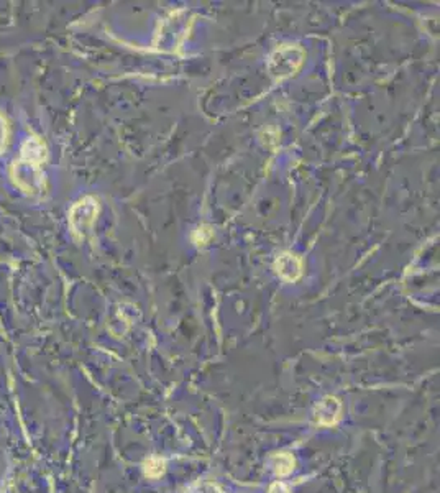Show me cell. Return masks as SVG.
<instances>
[{"instance_id":"cell-4","label":"cell","mask_w":440,"mask_h":493,"mask_svg":"<svg viewBox=\"0 0 440 493\" xmlns=\"http://www.w3.org/2000/svg\"><path fill=\"white\" fill-rule=\"evenodd\" d=\"M275 461H276V472L280 475H286V474H289V472L293 470L294 461H293L291 455L280 454V455H276Z\"/></svg>"},{"instance_id":"cell-5","label":"cell","mask_w":440,"mask_h":493,"mask_svg":"<svg viewBox=\"0 0 440 493\" xmlns=\"http://www.w3.org/2000/svg\"><path fill=\"white\" fill-rule=\"evenodd\" d=\"M163 474V462L158 459H151L147 464V475L148 477H160Z\"/></svg>"},{"instance_id":"cell-3","label":"cell","mask_w":440,"mask_h":493,"mask_svg":"<svg viewBox=\"0 0 440 493\" xmlns=\"http://www.w3.org/2000/svg\"><path fill=\"white\" fill-rule=\"evenodd\" d=\"M276 272L286 281H296L302 273V263L296 255L284 254L276 260Z\"/></svg>"},{"instance_id":"cell-6","label":"cell","mask_w":440,"mask_h":493,"mask_svg":"<svg viewBox=\"0 0 440 493\" xmlns=\"http://www.w3.org/2000/svg\"><path fill=\"white\" fill-rule=\"evenodd\" d=\"M269 493H289V488L284 485V483H275L271 488H269Z\"/></svg>"},{"instance_id":"cell-7","label":"cell","mask_w":440,"mask_h":493,"mask_svg":"<svg viewBox=\"0 0 440 493\" xmlns=\"http://www.w3.org/2000/svg\"><path fill=\"white\" fill-rule=\"evenodd\" d=\"M5 145V122L0 117V148Z\"/></svg>"},{"instance_id":"cell-2","label":"cell","mask_w":440,"mask_h":493,"mask_svg":"<svg viewBox=\"0 0 440 493\" xmlns=\"http://www.w3.org/2000/svg\"><path fill=\"white\" fill-rule=\"evenodd\" d=\"M95 214H97V202L87 197L74 207L71 213V226L74 232H84L93 226Z\"/></svg>"},{"instance_id":"cell-1","label":"cell","mask_w":440,"mask_h":493,"mask_svg":"<svg viewBox=\"0 0 440 493\" xmlns=\"http://www.w3.org/2000/svg\"><path fill=\"white\" fill-rule=\"evenodd\" d=\"M297 49L296 48H284V49H278V51L273 55L271 58V63L269 64H278L275 66V68H269L271 69L273 74H276V76L280 77H284V76H289V74H293L296 69L299 68V64L302 63V58H304V55L302 53H299L297 56H294V53H296Z\"/></svg>"}]
</instances>
